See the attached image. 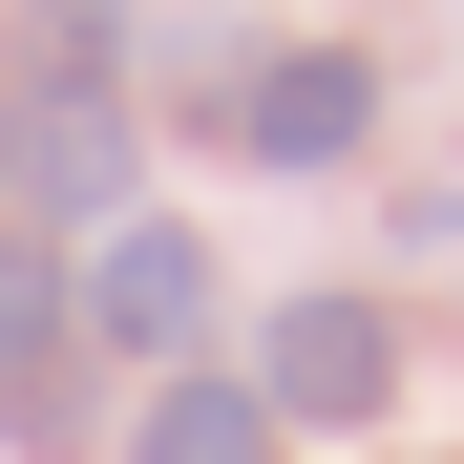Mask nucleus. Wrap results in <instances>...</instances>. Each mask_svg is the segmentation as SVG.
<instances>
[{"label": "nucleus", "instance_id": "nucleus-1", "mask_svg": "<svg viewBox=\"0 0 464 464\" xmlns=\"http://www.w3.org/2000/svg\"><path fill=\"white\" fill-rule=\"evenodd\" d=\"M254 401H275V443H295V422H317V443H338V422H380V401H401L380 295H295V317L254 338Z\"/></svg>", "mask_w": 464, "mask_h": 464}, {"label": "nucleus", "instance_id": "nucleus-6", "mask_svg": "<svg viewBox=\"0 0 464 464\" xmlns=\"http://www.w3.org/2000/svg\"><path fill=\"white\" fill-rule=\"evenodd\" d=\"M127 464H275V401H254V380H211V359H169V380H148V422H127Z\"/></svg>", "mask_w": 464, "mask_h": 464}, {"label": "nucleus", "instance_id": "nucleus-2", "mask_svg": "<svg viewBox=\"0 0 464 464\" xmlns=\"http://www.w3.org/2000/svg\"><path fill=\"white\" fill-rule=\"evenodd\" d=\"M359 127H380L359 43H275L254 85H232V148H254V169H359Z\"/></svg>", "mask_w": 464, "mask_h": 464}, {"label": "nucleus", "instance_id": "nucleus-3", "mask_svg": "<svg viewBox=\"0 0 464 464\" xmlns=\"http://www.w3.org/2000/svg\"><path fill=\"white\" fill-rule=\"evenodd\" d=\"M85 338H127V359H190L211 338V254L169 211H106V254H85Z\"/></svg>", "mask_w": 464, "mask_h": 464}, {"label": "nucleus", "instance_id": "nucleus-5", "mask_svg": "<svg viewBox=\"0 0 464 464\" xmlns=\"http://www.w3.org/2000/svg\"><path fill=\"white\" fill-rule=\"evenodd\" d=\"M0 443H85V295L0 254Z\"/></svg>", "mask_w": 464, "mask_h": 464}, {"label": "nucleus", "instance_id": "nucleus-7", "mask_svg": "<svg viewBox=\"0 0 464 464\" xmlns=\"http://www.w3.org/2000/svg\"><path fill=\"white\" fill-rule=\"evenodd\" d=\"M127 63V0H22V85H106Z\"/></svg>", "mask_w": 464, "mask_h": 464}, {"label": "nucleus", "instance_id": "nucleus-8", "mask_svg": "<svg viewBox=\"0 0 464 464\" xmlns=\"http://www.w3.org/2000/svg\"><path fill=\"white\" fill-rule=\"evenodd\" d=\"M0 169H22V85H0Z\"/></svg>", "mask_w": 464, "mask_h": 464}, {"label": "nucleus", "instance_id": "nucleus-4", "mask_svg": "<svg viewBox=\"0 0 464 464\" xmlns=\"http://www.w3.org/2000/svg\"><path fill=\"white\" fill-rule=\"evenodd\" d=\"M0 211L106 232V211H127V106H106V85H22V169H0Z\"/></svg>", "mask_w": 464, "mask_h": 464}]
</instances>
